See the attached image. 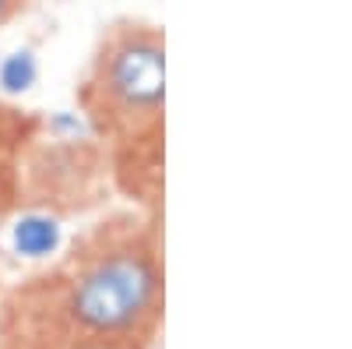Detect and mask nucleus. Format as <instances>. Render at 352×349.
I'll return each mask as SVG.
<instances>
[{
	"mask_svg": "<svg viewBox=\"0 0 352 349\" xmlns=\"http://www.w3.org/2000/svg\"><path fill=\"white\" fill-rule=\"evenodd\" d=\"M60 244V226H56V215L50 212H28L18 226H14V251L25 257H46L56 251Z\"/></svg>",
	"mask_w": 352,
	"mask_h": 349,
	"instance_id": "obj_5",
	"label": "nucleus"
},
{
	"mask_svg": "<svg viewBox=\"0 0 352 349\" xmlns=\"http://www.w3.org/2000/svg\"><path fill=\"white\" fill-rule=\"evenodd\" d=\"M113 191L109 156L96 138H36L21 159V205L74 215L106 201Z\"/></svg>",
	"mask_w": 352,
	"mask_h": 349,
	"instance_id": "obj_3",
	"label": "nucleus"
},
{
	"mask_svg": "<svg viewBox=\"0 0 352 349\" xmlns=\"http://www.w3.org/2000/svg\"><path fill=\"white\" fill-rule=\"evenodd\" d=\"M36 0H0V28H8L18 14H25Z\"/></svg>",
	"mask_w": 352,
	"mask_h": 349,
	"instance_id": "obj_6",
	"label": "nucleus"
},
{
	"mask_svg": "<svg viewBox=\"0 0 352 349\" xmlns=\"http://www.w3.org/2000/svg\"><path fill=\"white\" fill-rule=\"evenodd\" d=\"M78 109L106 156L113 191L134 209L162 215L166 187V28L116 18L88 56Z\"/></svg>",
	"mask_w": 352,
	"mask_h": 349,
	"instance_id": "obj_2",
	"label": "nucleus"
},
{
	"mask_svg": "<svg viewBox=\"0 0 352 349\" xmlns=\"http://www.w3.org/2000/svg\"><path fill=\"white\" fill-rule=\"evenodd\" d=\"M162 304V215L113 212L4 300L0 349H148Z\"/></svg>",
	"mask_w": 352,
	"mask_h": 349,
	"instance_id": "obj_1",
	"label": "nucleus"
},
{
	"mask_svg": "<svg viewBox=\"0 0 352 349\" xmlns=\"http://www.w3.org/2000/svg\"><path fill=\"white\" fill-rule=\"evenodd\" d=\"M43 131L46 120L39 113L0 99V219L21 209V159Z\"/></svg>",
	"mask_w": 352,
	"mask_h": 349,
	"instance_id": "obj_4",
	"label": "nucleus"
}]
</instances>
